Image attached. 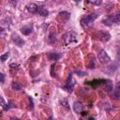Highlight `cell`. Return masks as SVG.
<instances>
[{
    "label": "cell",
    "mask_w": 120,
    "mask_h": 120,
    "mask_svg": "<svg viewBox=\"0 0 120 120\" xmlns=\"http://www.w3.org/2000/svg\"><path fill=\"white\" fill-rule=\"evenodd\" d=\"M59 16L61 18H63L64 20H68L69 18V16H70V13L69 12H67V11H62V12L59 13Z\"/></svg>",
    "instance_id": "obj_15"
},
{
    "label": "cell",
    "mask_w": 120,
    "mask_h": 120,
    "mask_svg": "<svg viewBox=\"0 0 120 120\" xmlns=\"http://www.w3.org/2000/svg\"><path fill=\"white\" fill-rule=\"evenodd\" d=\"M74 1H77V2H79V1H81V0H74Z\"/></svg>",
    "instance_id": "obj_28"
},
{
    "label": "cell",
    "mask_w": 120,
    "mask_h": 120,
    "mask_svg": "<svg viewBox=\"0 0 120 120\" xmlns=\"http://www.w3.org/2000/svg\"><path fill=\"white\" fill-rule=\"evenodd\" d=\"M98 59L99 62L102 63V64H107V63H109V62L111 61L110 56L108 55V53H107L104 50H101V51L98 52Z\"/></svg>",
    "instance_id": "obj_4"
},
{
    "label": "cell",
    "mask_w": 120,
    "mask_h": 120,
    "mask_svg": "<svg viewBox=\"0 0 120 120\" xmlns=\"http://www.w3.org/2000/svg\"><path fill=\"white\" fill-rule=\"evenodd\" d=\"M9 3H10L11 6L15 7V6L17 5V0H9Z\"/></svg>",
    "instance_id": "obj_25"
},
{
    "label": "cell",
    "mask_w": 120,
    "mask_h": 120,
    "mask_svg": "<svg viewBox=\"0 0 120 120\" xmlns=\"http://www.w3.org/2000/svg\"><path fill=\"white\" fill-rule=\"evenodd\" d=\"M119 98H120V83L117 82L116 87H115V91H114V98L119 99Z\"/></svg>",
    "instance_id": "obj_14"
},
{
    "label": "cell",
    "mask_w": 120,
    "mask_h": 120,
    "mask_svg": "<svg viewBox=\"0 0 120 120\" xmlns=\"http://www.w3.org/2000/svg\"><path fill=\"white\" fill-rule=\"evenodd\" d=\"M98 38L102 40V41H108L110 38H111V36L108 32H105V31H98Z\"/></svg>",
    "instance_id": "obj_6"
},
{
    "label": "cell",
    "mask_w": 120,
    "mask_h": 120,
    "mask_svg": "<svg viewBox=\"0 0 120 120\" xmlns=\"http://www.w3.org/2000/svg\"><path fill=\"white\" fill-rule=\"evenodd\" d=\"M51 76L52 77H56V73H55V64H52L51 67Z\"/></svg>",
    "instance_id": "obj_21"
},
{
    "label": "cell",
    "mask_w": 120,
    "mask_h": 120,
    "mask_svg": "<svg viewBox=\"0 0 120 120\" xmlns=\"http://www.w3.org/2000/svg\"><path fill=\"white\" fill-rule=\"evenodd\" d=\"M4 82H5V75H4L3 73L0 72V82L3 83Z\"/></svg>",
    "instance_id": "obj_24"
},
{
    "label": "cell",
    "mask_w": 120,
    "mask_h": 120,
    "mask_svg": "<svg viewBox=\"0 0 120 120\" xmlns=\"http://www.w3.org/2000/svg\"><path fill=\"white\" fill-rule=\"evenodd\" d=\"M75 83H76V80L73 78V76H72V74H71V75H69V76H68V81H67V84H66L63 88H64L66 91L71 92V91H72V89H73V86L75 85Z\"/></svg>",
    "instance_id": "obj_5"
},
{
    "label": "cell",
    "mask_w": 120,
    "mask_h": 120,
    "mask_svg": "<svg viewBox=\"0 0 120 120\" xmlns=\"http://www.w3.org/2000/svg\"><path fill=\"white\" fill-rule=\"evenodd\" d=\"M55 33H51L49 37V42L50 43H54L55 42Z\"/></svg>",
    "instance_id": "obj_18"
},
{
    "label": "cell",
    "mask_w": 120,
    "mask_h": 120,
    "mask_svg": "<svg viewBox=\"0 0 120 120\" xmlns=\"http://www.w3.org/2000/svg\"><path fill=\"white\" fill-rule=\"evenodd\" d=\"M12 40H13V42H14L16 45H18V46H20V47L24 44V40H23L22 38H20L19 36H13V37H12Z\"/></svg>",
    "instance_id": "obj_9"
},
{
    "label": "cell",
    "mask_w": 120,
    "mask_h": 120,
    "mask_svg": "<svg viewBox=\"0 0 120 120\" xmlns=\"http://www.w3.org/2000/svg\"><path fill=\"white\" fill-rule=\"evenodd\" d=\"M26 8H27V10H28L30 13L36 14V13L38 12V6H37V5L34 4V3H30V4L27 5Z\"/></svg>",
    "instance_id": "obj_7"
},
{
    "label": "cell",
    "mask_w": 120,
    "mask_h": 120,
    "mask_svg": "<svg viewBox=\"0 0 120 120\" xmlns=\"http://www.w3.org/2000/svg\"><path fill=\"white\" fill-rule=\"evenodd\" d=\"M82 107H83L82 103L80 102V101H76L73 104V110H74V112L76 113H81V112L82 111Z\"/></svg>",
    "instance_id": "obj_8"
},
{
    "label": "cell",
    "mask_w": 120,
    "mask_h": 120,
    "mask_svg": "<svg viewBox=\"0 0 120 120\" xmlns=\"http://www.w3.org/2000/svg\"><path fill=\"white\" fill-rule=\"evenodd\" d=\"M95 68V65H94V60L92 59L90 61V64H89V68Z\"/></svg>",
    "instance_id": "obj_26"
},
{
    "label": "cell",
    "mask_w": 120,
    "mask_h": 120,
    "mask_svg": "<svg viewBox=\"0 0 120 120\" xmlns=\"http://www.w3.org/2000/svg\"><path fill=\"white\" fill-rule=\"evenodd\" d=\"M37 13H38L39 15H41V16H43V17H46V16H48L49 11H48L45 8H43V7H38Z\"/></svg>",
    "instance_id": "obj_11"
},
{
    "label": "cell",
    "mask_w": 120,
    "mask_h": 120,
    "mask_svg": "<svg viewBox=\"0 0 120 120\" xmlns=\"http://www.w3.org/2000/svg\"><path fill=\"white\" fill-rule=\"evenodd\" d=\"M11 88L13 89V90H15V91H19V90H21V86L18 84V82H12V84H11Z\"/></svg>",
    "instance_id": "obj_19"
},
{
    "label": "cell",
    "mask_w": 120,
    "mask_h": 120,
    "mask_svg": "<svg viewBox=\"0 0 120 120\" xmlns=\"http://www.w3.org/2000/svg\"><path fill=\"white\" fill-rule=\"evenodd\" d=\"M4 30H5V29H4L3 27H0V33H2V32H4Z\"/></svg>",
    "instance_id": "obj_27"
},
{
    "label": "cell",
    "mask_w": 120,
    "mask_h": 120,
    "mask_svg": "<svg viewBox=\"0 0 120 120\" xmlns=\"http://www.w3.org/2000/svg\"><path fill=\"white\" fill-rule=\"evenodd\" d=\"M21 32L23 34V35H29V34H31V32H32V27L31 26H29V25H26V26H22V28H21Z\"/></svg>",
    "instance_id": "obj_12"
},
{
    "label": "cell",
    "mask_w": 120,
    "mask_h": 120,
    "mask_svg": "<svg viewBox=\"0 0 120 120\" xmlns=\"http://www.w3.org/2000/svg\"><path fill=\"white\" fill-rule=\"evenodd\" d=\"M8 56H9V53H8V52H6L5 54H3V55L0 56V60H1L2 62H5V61L8 58Z\"/></svg>",
    "instance_id": "obj_23"
},
{
    "label": "cell",
    "mask_w": 120,
    "mask_h": 120,
    "mask_svg": "<svg viewBox=\"0 0 120 120\" xmlns=\"http://www.w3.org/2000/svg\"><path fill=\"white\" fill-rule=\"evenodd\" d=\"M120 21V14L116 13L115 15H109L102 20V23L105 25H112V23H118Z\"/></svg>",
    "instance_id": "obj_3"
},
{
    "label": "cell",
    "mask_w": 120,
    "mask_h": 120,
    "mask_svg": "<svg viewBox=\"0 0 120 120\" xmlns=\"http://www.w3.org/2000/svg\"><path fill=\"white\" fill-rule=\"evenodd\" d=\"M0 105L4 108V110H8V106L6 104V102H5V100H4V98H3L2 96H0Z\"/></svg>",
    "instance_id": "obj_17"
},
{
    "label": "cell",
    "mask_w": 120,
    "mask_h": 120,
    "mask_svg": "<svg viewBox=\"0 0 120 120\" xmlns=\"http://www.w3.org/2000/svg\"><path fill=\"white\" fill-rule=\"evenodd\" d=\"M98 17V13H91V14H87V15H84L82 20H81V24L82 27H84L85 29L88 28L89 26L92 25L93 22Z\"/></svg>",
    "instance_id": "obj_1"
},
{
    "label": "cell",
    "mask_w": 120,
    "mask_h": 120,
    "mask_svg": "<svg viewBox=\"0 0 120 120\" xmlns=\"http://www.w3.org/2000/svg\"><path fill=\"white\" fill-rule=\"evenodd\" d=\"M103 82H104V84H105V91L107 93L111 92L112 90V82L110 80H105Z\"/></svg>",
    "instance_id": "obj_10"
},
{
    "label": "cell",
    "mask_w": 120,
    "mask_h": 120,
    "mask_svg": "<svg viewBox=\"0 0 120 120\" xmlns=\"http://www.w3.org/2000/svg\"><path fill=\"white\" fill-rule=\"evenodd\" d=\"M62 39H63V42H64L65 45H68V44L76 41V39H77V33L75 31L67 32V33H65L63 35Z\"/></svg>",
    "instance_id": "obj_2"
},
{
    "label": "cell",
    "mask_w": 120,
    "mask_h": 120,
    "mask_svg": "<svg viewBox=\"0 0 120 120\" xmlns=\"http://www.w3.org/2000/svg\"><path fill=\"white\" fill-rule=\"evenodd\" d=\"M61 105L66 109V110H68V111H69V106H68V102L67 101V100H62L61 101Z\"/></svg>",
    "instance_id": "obj_22"
},
{
    "label": "cell",
    "mask_w": 120,
    "mask_h": 120,
    "mask_svg": "<svg viewBox=\"0 0 120 120\" xmlns=\"http://www.w3.org/2000/svg\"><path fill=\"white\" fill-rule=\"evenodd\" d=\"M18 65L17 64H10L9 65V68H10V71H11V73L12 74H14L16 71H17V69H18Z\"/></svg>",
    "instance_id": "obj_16"
},
{
    "label": "cell",
    "mask_w": 120,
    "mask_h": 120,
    "mask_svg": "<svg viewBox=\"0 0 120 120\" xmlns=\"http://www.w3.org/2000/svg\"><path fill=\"white\" fill-rule=\"evenodd\" d=\"M59 57H60V54H59V53H56V52H49V53H48V58H49V60L56 61V60H58Z\"/></svg>",
    "instance_id": "obj_13"
},
{
    "label": "cell",
    "mask_w": 120,
    "mask_h": 120,
    "mask_svg": "<svg viewBox=\"0 0 120 120\" xmlns=\"http://www.w3.org/2000/svg\"><path fill=\"white\" fill-rule=\"evenodd\" d=\"M87 2H89L95 6H99L102 3V0H87Z\"/></svg>",
    "instance_id": "obj_20"
}]
</instances>
